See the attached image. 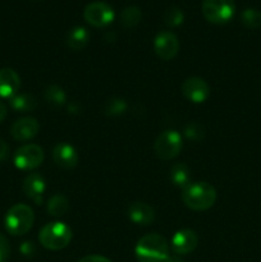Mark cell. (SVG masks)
<instances>
[{
    "label": "cell",
    "instance_id": "obj_21",
    "mask_svg": "<svg viewBox=\"0 0 261 262\" xmlns=\"http://www.w3.org/2000/svg\"><path fill=\"white\" fill-rule=\"evenodd\" d=\"M44 97H45L46 102L53 107H60L66 104L67 95L61 87L56 86V84H51L44 92Z\"/></svg>",
    "mask_w": 261,
    "mask_h": 262
},
{
    "label": "cell",
    "instance_id": "obj_20",
    "mask_svg": "<svg viewBox=\"0 0 261 262\" xmlns=\"http://www.w3.org/2000/svg\"><path fill=\"white\" fill-rule=\"evenodd\" d=\"M69 209V201L63 194H55L51 197L46 205V211L50 216L60 217L66 215V212Z\"/></svg>",
    "mask_w": 261,
    "mask_h": 262
},
{
    "label": "cell",
    "instance_id": "obj_3",
    "mask_svg": "<svg viewBox=\"0 0 261 262\" xmlns=\"http://www.w3.org/2000/svg\"><path fill=\"white\" fill-rule=\"evenodd\" d=\"M72 239V229L61 222L46 224L38 234V241L46 250L59 251L66 248Z\"/></svg>",
    "mask_w": 261,
    "mask_h": 262
},
{
    "label": "cell",
    "instance_id": "obj_25",
    "mask_svg": "<svg viewBox=\"0 0 261 262\" xmlns=\"http://www.w3.org/2000/svg\"><path fill=\"white\" fill-rule=\"evenodd\" d=\"M184 20V14L178 7H170L164 14V22L169 27H178Z\"/></svg>",
    "mask_w": 261,
    "mask_h": 262
},
{
    "label": "cell",
    "instance_id": "obj_22",
    "mask_svg": "<svg viewBox=\"0 0 261 262\" xmlns=\"http://www.w3.org/2000/svg\"><path fill=\"white\" fill-rule=\"evenodd\" d=\"M141 18H142V12H141L140 8L135 7V5L124 8L120 13V22L127 28L137 26L140 23Z\"/></svg>",
    "mask_w": 261,
    "mask_h": 262
},
{
    "label": "cell",
    "instance_id": "obj_23",
    "mask_svg": "<svg viewBox=\"0 0 261 262\" xmlns=\"http://www.w3.org/2000/svg\"><path fill=\"white\" fill-rule=\"evenodd\" d=\"M241 20L247 28L256 30L261 27V12L253 8H247L241 13Z\"/></svg>",
    "mask_w": 261,
    "mask_h": 262
},
{
    "label": "cell",
    "instance_id": "obj_5",
    "mask_svg": "<svg viewBox=\"0 0 261 262\" xmlns=\"http://www.w3.org/2000/svg\"><path fill=\"white\" fill-rule=\"evenodd\" d=\"M202 14L214 25H224L234 14V0H202Z\"/></svg>",
    "mask_w": 261,
    "mask_h": 262
},
{
    "label": "cell",
    "instance_id": "obj_31",
    "mask_svg": "<svg viewBox=\"0 0 261 262\" xmlns=\"http://www.w3.org/2000/svg\"><path fill=\"white\" fill-rule=\"evenodd\" d=\"M5 117H7V106L0 101V123L5 119Z\"/></svg>",
    "mask_w": 261,
    "mask_h": 262
},
{
    "label": "cell",
    "instance_id": "obj_10",
    "mask_svg": "<svg viewBox=\"0 0 261 262\" xmlns=\"http://www.w3.org/2000/svg\"><path fill=\"white\" fill-rule=\"evenodd\" d=\"M154 49L156 55L163 60H171L178 54L179 41L170 31H161L154 41Z\"/></svg>",
    "mask_w": 261,
    "mask_h": 262
},
{
    "label": "cell",
    "instance_id": "obj_8",
    "mask_svg": "<svg viewBox=\"0 0 261 262\" xmlns=\"http://www.w3.org/2000/svg\"><path fill=\"white\" fill-rule=\"evenodd\" d=\"M114 10L104 2L90 3L83 10V17L87 23L94 27H106L114 19Z\"/></svg>",
    "mask_w": 261,
    "mask_h": 262
},
{
    "label": "cell",
    "instance_id": "obj_18",
    "mask_svg": "<svg viewBox=\"0 0 261 262\" xmlns=\"http://www.w3.org/2000/svg\"><path fill=\"white\" fill-rule=\"evenodd\" d=\"M9 105L18 113L32 112L37 106V100L31 94H15L9 99Z\"/></svg>",
    "mask_w": 261,
    "mask_h": 262
},
{
    "label": "cell",
    "instance_id": "obj_32",
    "mask_svg": "<svg viewBox=\"0 0 261 262\" xmlns=\"http://www.w3.org/2000/svg\"><path fill=\"white\" fill-rule=\"evenodd\" d=\"M161 262H184V261L182 260V258L177 257V256H168V257H166L165 260L161 261Z\"/></svg>",
    "mask_w": 261,
    "mask_h": 262
},
{
    "label": "cell",
    "instance_id": "obj_2",
    "mask_svg": "<svg viewBox=\"0 0 261 262\" xmlns=\"http://www.w3.org/2000/svg\"><path fill=\"white\" fill-rule=\"evenodd\" d=\"M135 253L140 262H161L169 256V243L163 235L150 233L138 241Z\"/></svg>",
    "mask_w": 261,
    "mask_h": 262
},
{
    "label": "cell",
    "instance_id": "obj_24",
    "mask_svg": "<svg viewBox=\"0 0 261 262\" xmlns=\"http://www.w3.org/2000/svg\"><path fill=\"white\" fill-rule=\"evenodd\" d=\"M127 102L124 99L120 97H112L107 100L104 105V112L106 115L110 117H115V115H120L127 110Z\"/></svg>",
    "mask_w": 261,
    "mask_h": 262
},
{
    "label": "cell",
    "instance_id": "obj_12",
    "mask_svg": "<svg viewBox=\"0 0 261 262\" xmlns=\"http://www.w3.org/2000/svg\"><path fill=\"white\" fill-rule=\"evenodd\" d=\"M53 160L59 168L69 170V169L76 168L77 164H78V154L73 146L61 142L54 147Z\"/></svg>",
    "mask_w": 261,
    "mask_h": 262
},
{
    "label": "cell",
    "instance_id": "obj_28",
    "mask_svg": "<svg viewBox=\"0 0 261 262\" xmlns=\"http://www.w3.org/2000/svg\"><path fill=\"white\" fill-rule=\"evenodd\" d=\"M78 262H112L109 258L104 257V256L100 255H91V256H86V257L81 258Z\"/></svg>",
    "mask_w": 261,
    "mask_h": 262
},
{
    "label": "cell",
    "instance_id": "obj_4",
    "mask_svg": "<svg viewBox=\"0 0 261 262\" xmlns=\"http://www.w3.org/2000/svg\"><path fill=\"white\" fill-rule=\"evenodd\" d=\"M35 214L25 204H17L8 210L5 215V229L12 235H23L32 228Z\"/></svg>",
    "mask_w": 261,
    "mask_h": 262
},
{
    "label": "cell",
    "instance_id": "obj_7",
    "mask_svg": "<svg viewBox=\"0 0 261 262\" xmlns=\"http://www.w3.org/2000/svg\"><path fill=\"white\" fill-rule=\"evenodd\" d=\"M44 158H45V154L40 146L35 143H28L15 151L14 164L17 168L22 170H32L42 164Z\"/></svg>",
    "mask_w": 261,
    "mask_h": 262
},
{
    "label": "cell",
    "instance_id": "obj_27",
    "mask_svg": "<svg viewBox=\"0 0 261 262\" xmlns=\"http://www.w3.org/2000/svg\"><path fill=\"white\" fill-rule=\"evenodd\" d=\"M10 255V246L5 235L0 233V262H7Z\"/></svg>",
    "mask_w": 261,
    "mask_h": 262
},
{
    "label": "cell",
    "instance_id": "obj_11",
    "mask_svg": "<svg viewBox=\"0 0 261 262\" xmlns=\"http://www.w3.org/2000/svg\"><path fill=\"white\" fill-rule=\"evenodd\" d=\"M171 250L177 255H188L196 250L199 245V237L192 229H181L171 238Z\"/></svg>",
    "mask_w": 261,
    "mask_h": 262
},
{
    "label": "cell",
    "instance_id": "obj_26",
    "mask_svg": "<svg viewBox=\"0 0 261 262\" xmlns=\"http://www.w3.org/2000/svg\"><path fill=\"white\" fill-rule=\"evenodd\" d=\"M183 133L188 140L192 141H201L205 137V128L204 125L196 122H189L184 125Z\"/></svg>",
    "mask_w": 261,
    "mask_h": 262
},
{
    "label": "cell",
    "instance_id": "obj_13",
    "mask_svg": "<svg viewBox=\"0 0 261 262\" xmlns=\"http://www.w3.org/2000/svg\"><path fill=\"white\" fill-rule=\"evenodd\" d=\"M40 125L37 119L32 117H25L15 120L10 128V135L17 141H28L38 133Z\"/></svg>",
    "mask_w": 261,
    "mask_h": 262
},
{
    "label": "cell",
    "instance_id": "obj_1",
    "mask_svg": "<svg viewBox=\"0 0 261 262\" xmlns=\"http://www.w3.org/2000/svg\"><path fill=\"white\" fill-rule=\"evenodd\" d=\"M182 201L193 211H205L216 201V191L207 182H194L182 189Z\"/></svg>",
    "mask_w": 261,
    "mask_h": 262
},
{
    "label": "cell",
    "instance_id": "obj_16",
    "mask_svg": "<svg viewBox=\"0 0 261 262\" xmlns=\"http://www.w3.org/2000/svg\"><path fill=\"white\" fill-rule=\"evenodd\" d=\"M128 217L137 225H150L155 219V211L146 202H133L128 207Z\"/></svg>",
    "mask_w": 261,
    "mask_h": 262
},
{
    "label": "cell",
    "instance_id": "obj_9",
    "mask_svg": "<svg viewBox=\"0 0 261 262\" xmlns=\"http://www.w3.org/2000/svg\"><path fill=\"white\" fill-rule=\"evenodd\" d=\"M182 94L187 100L194 104H202L210 96V86L205 79L199 77H189L182 83Z\"/></svg>",
    "mask_w": 261,
    "mask_h": 262
},
{
    "label": "cell",
    "instance_id": "obj_6",
    "mask_svg": "<svg viewBox=\"0 0 261 262\" xmlns=\"http://www.w3.org/2000/svg\"><path fill=\"white\" fill-rule=\"evenodd\" d=\"M183 147L182 136L174 129L161 132L154 143V151L161 160H171L177 158Z\"/></svg>",
    "mask_w": 261,
    "mask_h": 262
},
{
    "label": "cell",
    "instance_id": "obj_19",
    "mask_svg": "<svg viewBox=\"0 0 261 262\" xmlns=\"http://www.w3.org/2000/svg\"><path fill=\"white\" fill-rule=\"evenodd\" d=\"M170 179L174 186L184 189L187 186H189L192 183L189 168L184 163L174 164L170 170Z\"/></svg>",
    "mask_w": 261,
    "mask_h": 262
},
{
    "label": "cell",
    "instance_id": "obj_29",
    "mask_svg": "<svg viewBox=\"0 0 261 262\" xmlns=\"http://www.w3.org/2000/svg\"><path fill=\"white\" fill-rule=\"evenodd\" d=\"M9 155V146L4 140L0 138V161H4Z\"/></svg>",
    "mask_w": 261,
    "mask_h": 262
},
{
    "label": "cell",
    "instance_id": "obj_17",
    "mask_svg": "<svg viewBox=\"0 0 261 262\" xmlns=\"http://www.w3.org/2000/svg\"><path fill=\"white\" fill-rule=\"evenodd\" d=\"M90 40V33L89 31L81 26H76V27L71 28L67 32L66 36V43L69 49L74 51L82 50L84 46L89 43Z\"/></svg>",
    "mask_w": 261,
    "mask_h": 262
},
{
    "label": "cell",
    "instance_id": "obj_14",
    "mask_svg": "<svg viewBox=\"0 0 261 262\" xmlns=\"http://www.w3.org/2000/svg\"><path fill=\"white\" fill-rule=\"evenodd\" d=\"M46 189L45 179L38 173H31L23 181V192L37 205L42 204L44 192Z\"/></svg>",
    "mask_w": 261,
    "mask_h": 262
},
{
    "label": "cell",
    "instance_id": "obj_30",
    "mask_svg": "<svg viewBox=\"0 0 261 262\" xmlns=\"http://www.w3.org/2000/svg\"><path fill=\"white\" fill-rule=\"evenodd\" d=\"M20 252L25 256H31L35 252V247H33V245L31 242H25L20 246Z\"/></svg>",
    "mask_w": 261,
    "mask_h": 262
},
{
    "label": "cell",
    "instance_id": "obj_15",
    "mask_svg": "<svg viewBox=\"0 0 261 262\" xmlns=\"http://www.w3.org/2000/svg\"><path fill=\"white\" fill-rule=\"evenodd\" d=\"M20 86L19 76L12 68L0 69V97L10 99L18 92Z\"/></svg>",
    "mask_w": 261,
    "mask_h": 262
}]
</instances>
